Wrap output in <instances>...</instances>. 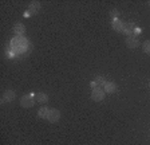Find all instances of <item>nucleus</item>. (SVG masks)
<instances>
[{
  "instance_id": "obj_9",
  "label": "nucleus",
  "mask_w": 150,
  "mask_h": 145,
  "mask_svg": "<svg viewBox=\"0 0 150 145\" xmlns=\"http://www.w3.org/2000/svg\"><path fill=\"white\" fill-rule=\"evenodd\" d=\"M13 32H15L16 36H23V34L25 32V27L22 23H16L15 27H13Z\"/></svg>"
},
{
  "instance_id": "obj_3",
  "label": "nucleus",
  "mask_w": 150,
  "mask_h": 145,
  "mask_svg": "<svg viewBox=\"0 0 150 145\" xmlns=\"http://www.w3.org/2000/svg\"><path fill=\"white\" fill-rule=\"evenodd\" d=\"M105 90L102 87H97V89H93V92H91V98H93L94 101H103V98H105Z\"/></svg>"
},
{
  "instance_id": "obj_14",
  "label": "nucleus",
  "mask_w": 150,
  "mask_h": 145,
  "mask_svg": "<svg viewBox=\"0 0 150 145\" xmlns=\"http://www.w3.org/2000/svg\"><path fill=\"white\" fill-rule=\"evenodd\" d=\"M94 83H95V85L98 86V87H103V86L106 85V79L103 78V77H95V78H94V81H93Z\"/></svg>"
},
{
  "instance_id": "obj_7",
  "label": "nucleus",
  "mask_w": 150,
  "mask_h": 145,
  "mask_svg": "<svg viewBox=\"0 0 150 145\" xmlns=\"http://www.w3.org/2000/svg\"><path fill=\"white\" fill-rule=\"evenodd\" d=\"M126 44H127V47L130 48H137L139 46V41H138L135 36H127L126 38Z\"/></svg>"
},
{
  "instance_id": "obj_11",
  "label": "nucleus",
  "mask_w": 150,
  "mask_h": 145,
  "mask_svg": "<svg viewBox=\"0 0 150 145\" xmlns=\"http://www.w3.org/2000/svg\"><path fill=\"white\" fill-rule=\"evenodd\" d=\"M111 26H112V28L115 30V31L122 32V28H123V22H121V20H119V18H118V19H112Z\"/></svg>"
},
{
  "instance_id": "obj_2",
  "label": "nucleus",
  "mask_w": 150,
  "mask_h": 145,
  "mask_svg": "<svg viewBox=\"0 0 150 145\" xmlns=\"http://www.w3.org/2000/svg\"><path fill=\"white\" fill-rule=\"evenodd\" d=\"M36 104V98H35V94H25L22 97L20 100V105L23 107H32Z\"/></svg>"
},
{
  "instance_id": "obj_12",
  "label": "nucleus",
  "mask_w": 150,
  "mask_h": 145,
  "mask_svg": "<svg viewBox=\"0 0 150 145\" xmlns=\"http://www.w3.org/2000/svg\"><path fill=\"white\" fill-rule=\"evenodd\" d=\"M35 98H36L38 104H46V102L48 101V95L44 94V93H36V94H35Z\"/></svg>"
},
{
  "instance_id": "obj_15",
  "label": "nucleus",
  "mask_w": 150,
  "mask_h": 145,
  "mask_svg": "<svg viewBox=\"0 0 150 145\" xmlns=\"http://www.w3.org/2000/svg\"><path fill=\"white\" fill-rule=\"evenodd\" d=\"M142 48L146 54H150V41H145L144 44H142Z\"/></svg>"
},
{
  "instance_id": "obj_13",
  "label": "nucleus",
  "mask_w": 150,
  "mask_h": 145,
  "mask_svg": "<svg viewBox=\"0 0 150 145\" xmlns=\"http://www.w3.org/2000/svg\"><path fill=\"white\" fill-rule=\"evenodd\" d=\"M48 112H50V109H48L47 106H42L40 109L38 110V117H39V118H46V120H47Z\"/></svg>"
},
{
  "instance_id": "obj_1",
  "label": "nucleus",
  "mask_w": 150,
  "mask_h": 145,
  "mask_svg": "<svg viewBox=\"0 0 150 145\" xmlns=\"http://www.w3.org/2000/svg\"><path fill=\"white\" fill-rule=\"evenodd\" d=\"M28 46V42L25 41L24 38L22 36H16L11 41V47H12V53H16V54H20L27 48Z\"/></svg>"
},
{
  "instance_id": "obj_4",
  "label": "nucleus",
  "mask_w": 150,
  "mask_h": 145,
  "mask_svg": "<svg viewBox=\"0 0 150 145\" xmlns=\"http://www.w3.org/2000/svg\"><path fill=\"white\" fill-rule=\"evenodd\" d=\"M60 118V112L58 109H50L48 112V116H47V121L50 122H58Z\"/></svg>"
},
{
  "instance_id": "obj_16",
  "label": "nucleus",
  "mask_w": 150,
  "mask_h": 145,
  "mask_svg": "<svg viewBox=\"0 0 150 145\" xmlns=\"http://www.w3.org/2000/svg\"><path fill=\"white\" fill-rule=\"evenodd\" d=\"M110 16H111L112 19H118V16H119V11L115 10V8H112L111 11H110Z\"/></svg>"
},
{
  "instance_id": "obj_8",
  "label": "nucleus",
  "mask_w": 150,
  "mask_h": 145,
  "mask_svg": "<svg viewBox=\"0 0 150 145\" xmlns=\"http://www.w3.org/2000/svg\"><path fill=\"white\" fill-rule=\"evenodd\" d=\"M39 10H40V3H39V1H32V3L30 4V7H28V11H27V12L31 15V14L39 12Z\"/></svg>"
},
{
  "instance_id": "obj_6",
  "label": "nucleus",
  "mask_w": 150,
  "mask_h": 145,
  "mask_svg": "<svg viewBox=\"0 0 150 145\" xmlns=\"http://www.w3.org/2000/svg\"><path fill=\"white\" fill-rule=\"evenodd\" d=\"M15 98V92L13 90H6L3 94V97H1V102L3 104H7V102H11Z\"/></svg>"
},
{
  "instance_id": "obj_5",
  "label": "nucleus",
  "mask_w": 150,
  "mask_h": 145,
  "mask_svg": "<svg viewBox=\"0 0 150 145\" xmlns=\"http://www.w3.org/2000/svg\"><path fill=\"white\" fill-rule=\"evenodd\" d=\"M137 28L134 26V23H123V28H122V32L126 34L127 36H133L134 35V30Z\"/></svg>"
},
{
  "instance_id": "obj_10",
  "label": "nucleus",
  "mask_w": 150,
  "mask_h": 145,
  "mask_svg": "<svg viewBox=\"0 0 150 145\" xmlns=\"http://www.w3.org/2000/svg\"><path fill=\"white\" fill-rule=\"evenodd\" d=\"M103 90H105L106 93H114V92H117V83L109 81V82H106V85L103 86Z\"/></svg>"
}]
</instances>
